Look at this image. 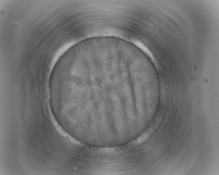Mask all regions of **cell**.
I'll list each match as a JSON object with an SVG mask.
<instances>
[{
    "label": "cell",
    "instance_id": "6da1fadb",
    "mask_svg": "<svg viewBox=\"0 0 219 175\" xmlns=\"http://www.w3.org/2000/svg\"><path fill=\"white\" fill-rule=\"evenodd\" d=\"M151 133V131H150L145 132V133L143 134L141 136H140L138 139L134 141L133 143L135 145H138L144 143L147 139Z\"/></svg>",
    "mask_w": 219,
    "mask_h": 175
}]
</instances>
